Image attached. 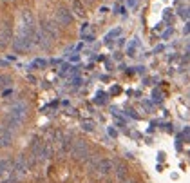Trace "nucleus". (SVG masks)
<instances>
[{"label":"nucleus","mask_w":190,"mask_h":183,"mask_svg":"<svg viewBox=\"0 0 190 183\" xmlns=\"http://www.w3.org/2000/svg\"><path fill=\"white\" fill-rule=\"evenodd\" d=\"M94 169L98 172V176H107L111 172H114V163H112V160H98Z\"/></svg>","instance_id":"1"},{"label":"nucleus","mask_w":190,"mask_h":183,"mask_svg":"<svg viewBox=\"0 0 190 183\" xmlns=\"http://www.w3.org/2000/svg\"><path fill=\"white\" fill-rule=\"evenodd\" d=\"M71 154H72V156H76V158H85L83 154H89V147H87L83 141H74Z\"/></svg>","instance_id":"2"}]
</instances>
